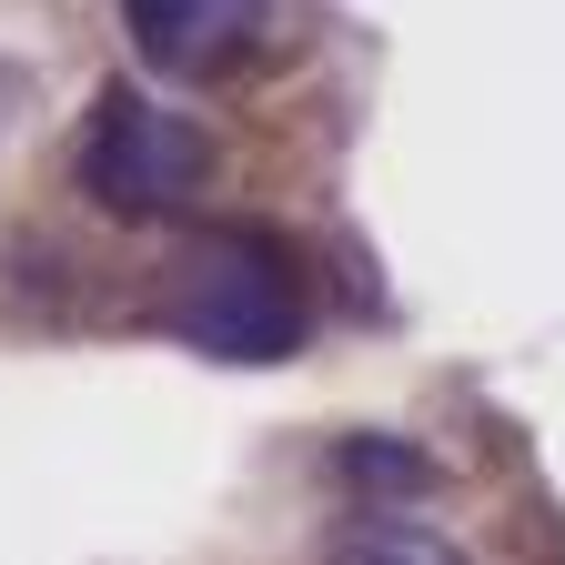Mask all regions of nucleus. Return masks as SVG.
<instances>
[{
  "label": "nucleus",
  "mask_w": 565,
  "mask_h": 565,
  "mask_svg": "<svg viewBox=\"0 0 565 565\" xmlns=\"http://www.w3.org/2000/svg\"><path fill=\"white\" fill-rule=\"evenodd\" d=\"M172 333L212 364H273L303 333V294H294V253L263 233H202L172 263Z\"/></svg>",
  "instance_id": "nucleus-1"
},
{
  "label": "nucleus",
  "mask_w": 565,
  "mask_h": 565,
  "mask_svg": "<svg viewBox=\"0 0 565 565\" xmlns=\"http://www.w3.org/2000/svg\"><path fill=\"white\" fill-rule=\"evenodd\" d=\"M202 172H212V141L182 111H162L152 92H131V82L102 92L92 141H82V192L102 212H121V223H162V212H182L202 192Z\"/></svg>",
  "instance_id": "nucleus-2"
},
{
  "label": "nucleus",
  "mask_w": 565,
  "mask_h": 565,
  "mask_svg": "<svg viewBox=\"0 0 565 565\" xmlns=\"http://www.w3.org/2000/svg\"><path fill=\"white\" fill-rule=\"evenodd\" d=\"M121 31L162 82H202L263 31V0H121Z\"/></svg>",
  "instance_id": "nucleus-3"
},
{
  "label": "nucleus",
  "mask_w": 565,
  "mask_h": 565,
  "mask_svg": "<svg viewBox=\"0 0 565 565\" xmlns=\"http://www.w3.org/2000/svg\"><path fill=\"white\" fill-rule=\"evenodd\" d=\"M323 565H465L435 525H414V515H353V525H333L323 535Z\"/></svg>",
  "instance_id": "nucleus-4"
}]
</instances>
